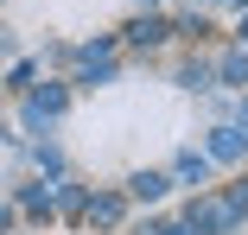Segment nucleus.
I'll return each mask as SVG.
<instances>
[{
	"mask_svg": "<svg viewBox=\"0 0 248 235\" xmlns=\"http://www.w3.org/2000/svg\"><path fill=\"white\" fill-rule=\"evenodd\" d=\"M235 216H242V210H235L229 197H204V204H191V222H185V229H235Z\"/></svg>",
	"mask_w": 248,
	"mask_h": 235,
	"instance_id": "f257e3e1",
	"label": "nucleus"
},
{
	"mask_svg": "<svg viewBox=\"0 0 248 235\" xmlns=\"http://www.w3.org/2000/svg\"><path fill=\"white\" fill-rule=\"evenodd\" d=\"M242 153H248V133L242 127H217L210 133V159H242Z\"/></svg>",
	"mask_w": 248,
	"mask_h": 235,
	"instance_id": "f03ea898",
	"label": "nucleus"
},
{
	"mask_svg": "<svg viewBox=\"0 0 248 235\" xmlns=\"http://www.w3.org/2000/svg\"><path fill=\"white\" fill-rule=\"evenodd\" d=\"M127 197H140V204L166 197V172H134V178H127Z\"/></svg>",
	"mask_w": 248,
	"mask_h": 235,
	"instance_id": "7ed1b4c3",
	"label": "nucleus"
},
{
	"mask_svg": "<svg viewBox=\"0 0 248 235\" xmlns=\"http://www.w3.org/2000/svg\"><path fill=\"white\" fill-rule=\"evenodd\" d=\"M166 32H172L166 19H134L127 26V44H166Z\"/></svg>",
	"mask_w": 248,
	"mask_h": 235,
	"instance_id": "20e7f679",
	"label": "nucleus"
},
{
	"mask_svg": "<svg viewBox=\"0 0 248 235\" xmlns=\"http://www.w3.org/2000/svg\"><path fill=\"white\" fill-rule=\"evenodd\" d=\"M178 178H185V184H204V178H210V159H204V153H178Z\"/></svg>",
	"mask_w": 248,
	"mask_h": 235,
	"instance_id": "39448f33",
	"label": "nucleus"
},
{
	"mask_svg": "<svg viewBox=\"0 0 248 235\" xmlns=\"http://www.w3.org/2000/svg\"><path fill=\"white\" fill-rule=\"evenodd\" d=\"M121 210H127L121 197H95V204H89V222H102V229H115V222H121Z\"/></svg>",
	"mask_w": 248,
	"mask_h": 235,
	"instance_id": "423d86ee",
	"label": "nucleus"
},
{
	"mask_svg": "<svg viewBox=\"0 0 248 235\" xmlns=\"http://www.w3.org/2000/svg\"><path fill=\"white\" fill-rule=\"evenodd\" d=\"M32 216H51V191H38V184H26V197H19Z\"/></svg>",
	"mask_w": 248,
	"mask_h": 235,
	"instance_id": "0eeeda50",
	"label": "nucleus"
},
{
	"mask_svg": "<svg viewBox=\"0 0 248 235\" xmlns=\"http://www.w3.org/2000/svg\"><path fill=\"white\" fill-rule=\"evenodd\" d=\"M178 83H185V89H210V64H204V58L185 64V76H178Z\"/></svg>",
	"mask_w": 248,
	"mask_h": 235,
	"instance_id": "6e6552de",
	"label": "nucleus"
},
{
	"mask_svg": "<svg viewBox=\"0 0 248 235\" xmlns=\"http://www.w3.org/2000/svg\"><path fill=\"white\" fill-rule=\"evenodd\" d=\"M223 83H235V89L248 83V58H242V51H235V58H223Z\"/></svg>",
	"mask_w": 248,
	"mask_h": 235,
	"instance_id": "1a4fd4ad",
	"label": "nucleus"
},
{
	"mask_svg": "<svg viewBox=\"0 0 248 235\" xmlns=\"http://www.w3.org/2000/svg\"><path fill=\"white\" fill-rule=\"evenodd\" d=\"M229 204H235V210H248V178H242L235 191H229Z\"/></svg>",
	"mask_w": 248,
	"mask_h": 235,
	"instance_id": "9d476101",
	"label": "nucleus"
},
{
	"mask_svg": "<svg viewBox=\"0 0 248 235\" xmlns=\"http://www.w3.org/2000/svg\"><path fill=\"white\" fill-rule=\"evenodd\" d=\"M153 235H191V229H185V222H166V229H153Z\"/></svg>",
	"mask_w": 248,
	"mask_h": 235,
	"instance_id": "9b49d317",
	"label": "nucleus"
},
{
	"mask_svg": "<svg viewBox=\"0 0 248 235\" xmlns=\"http://www.w3.org/2000/svg\"><path fill=\"white\" fill-rule=\"evenodd\" d=\"M235 38H242V44H248V19H242V32H235Z\"/></svg>",
	"mask_w": 248,
	"mask_h": 235,
	"instance_id": "f8f14e48",
	"label": "nucleus"
},
{
	"mask_svg": "<svg viewBox=\"0 0 248 235\" xmlns=\"http://www.w3.org/2000/svg\"><path fill=\"white\" fill-rule=\"evenodd\" d=\"M242 7H248V0H242Z\"/></svg>",
	"mask_w": 248,
	"mask_h": 235,
	"instance_id": "ddd939ff",
	"label": "nucleus"
}]
</instances>
